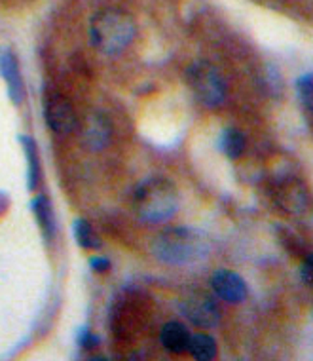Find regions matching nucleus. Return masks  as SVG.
<instances>
[{
  "label": "nucleus",
  "mask_w": 313,
  "mask_h": 361,
  "mask_svg": "<svg viewBox=\"0 0 313 361\" xmlns=\"http://www.w3.org/2000/svg\"><path fill=\"white\" fill-rule=\"evenodd\" d=\"M135 21L129 13L108 8L95 13L89 23V37L95 50L108 57H116L124 54L125 48L135 38Z\"/></svg>",
  "instance_id": "obj_1"
},
{
  "label": "nucleus",
  "mask_w": 313,
  "mask_h": 361,
  "mask_svg": "<svg viewBox=\"0 0 313 361\" xmlns=\"http://www.w3.org/2000/svg\"><path fill=\"white\" fill-rule=\"evenodd\" d=\"M139 215L152 224L170 221L179 209L175 188L162 179H151L143 183L135 192Z\"/></svg>",
  "instance_id": "obj_2"
},
{
  "label": "nucleus",
  "mask_w": 313,
  "mask_h": 361,
  "mask_svg": "<svg viewBox=\"0 0 313 361\" xmlns=\"http://www.w3.org/2000/svg\"><path fill=\"white\" fill-rule=\"evenodd\" d=\"M207 253V245L196 232L188 228H170L160 234L156 242V255L167 264H188Z\"/></svg>",
  "instance_id": "obj_3"
},
{
  "label": "nucleus",
  "mask_w": 313,
  "mask_h": 361,
  "mask_svg": "<svg viewBox=\"0 0 313 361\" xmlns=\"http://www.w3.org/2000/svg\"><path fill=\"white\" fill-rule=\"evenodd\" d=\"M186 84L192 94L203 106L215 109L224 103L226 82L224 76L215 69L211 63L196 61L186 69Z\"/></svg>",
  "instance_id": "obj_4"
},
{
  "label": "nucleus",
  "mask_w": 313,
  "mask_h": 361,
  "mask_svg": "<svg viewBox=\"0 0 313 361\" xmlns=\"http://www.w3.org/2000/svg\"><path fill=\"white\" fill-rule=\"evenodd\" d=\"M44 118L56 135H70L78 128V118L70 101L59 94H50L46 97Z\"/></svg>",
  "instance_id": "obj_5"
},
{
  "label": "nucleus",
  "mask_w": 313,
  "mask_h": 361,
  "mask_svg": "<svg viewBox=\"0 0 313 361\" xmlns=\"http://www.w3.org/2000/svg\"><path fill=\"white\" fill-rule=\"evenodd\" d=\"M181 312L184 314V318L190 319L198 327H203V329H211V327L219 325V308H217L211 297L201 295V293L190 295L181 305Z\"/></svg>",
  "instance_id": "obj_6"
},
{
  "label": "nucleus",
  "mask_w": 313,
  "mask_h": 361,
  "mask_svg": "<svg viewBox=\"0 0 313 361\" xmlns=\"http://www.w3.org/2000/svg\"><path fill=\"white\" fill-rule=\"evenodd\" d=\"M211 286H213L217 297H220L224 302H230V305H241L249 295V289H247L243 278L238 272L228 270V268H219L215 272L213 278H211Z\"/></svg>",
  "instance_id": "obj_7"
},
{
  "label": "nucleus",
  "mask_w": 313,
  "mask_h": 361,
  "mask_svg": "<svg viewBox=\"0 0 313 361\" xmlns=\"http://www.w3.org/2000/svg\"><path fill=\"white\" fill-rule=\"evenodd\" d=\"M0 76L4 78L8 87V97L13 105H21L25 101V84L21 78L18 59L10 50H0Z\"/></svg>",
  "instance_id": "obj_8"
},
{
  "label": "nucleus",
  "mask_w": 313,
  "mask_h": 361,
  "mask_svg": "<svg viewBox=\"0 0 313 361\" xmlns=\"http://www.w3.org/2000/svg\"><path fill=\"white\" fill-rule=\"evenodd\" d=\"M110 135H113V128L103 114H91L86 122V130H84V141L91 150H103L110 143Z\"/></svg>",
  "instance_id": "obj_9"
},
{
  "label": "nucleus",
  "mask_w": 313,
  "mask_h": 361,
  "mask_svg": "<svg viewBox=\"0 0 313 361\" xmlns=\"http://www.w3.org/2000/svg\"><path fill=\"white\" fill-rule=\"evenodd\" d=\"M188 341H190V331L181 322H170L162 327L160 343L171 354H182L188 348Z\"/></svg>",
  "instance_id": "obj_10"
},
{
  "label": "nucleus",
  "mask_w": 313,
  "mask_h": 361,
  "mask_svg": "<svg viewBox=\"0 0 313 361\" xmlns=\"http://www.w3.org/2000/svg\"><path fill=\"white\" fill-rule=\"evenodd\" d=\"M32 213L37 217V223L40 226V231L44 234L46 242H51V238L56 236V213H53V207H51V202L48 196L44 194H38L37 198L32 200Z\"/></svg>",
  "instance_id": "obj_11"
},
{
  "label": "nucleus",
  "mask_w": 313,
  "mask_h": 361,
  "mask_svg": "<svg viewBox=\"0 0 313 361\" xmlns=\"http://www.w3.org/2000/svg\"><path fill=\"white\" fill-rule=\"evenodd\" d=\"M19 143H21L23 152H25L27 185H29L31 190H34L38 187V183H40V154H38V147L34 143V139L29 137V135H21Z\"/></svg>",
  "instance_id": "obj_12"
},
{
  "label": "nucleus",
  "mask_w": 313,
  "mask_h": 361,
  "mask_svg": "<svg viewBox=\"0 0 313 361\" xmlns=\"http://www.w3.org/2000/svg\"><path fill=\"white\" fill-rule=\"evenodd\" d=\"M219 147L230 160H238L239 156L245 152L247 139H245L243 131H239L238 128H226L220 133Z\"/></svg>",
  "instance_id": "obj_13"
},
{
  "label": "nucleus",
  "mask_w": 313,
  "mask_h": 361,
  "mask_svg": "<svg viewBox=\"0 0 313 361\" xmlns=\"http://www.w3.org/2000/svg\"><path fill=\"white\" fill-rule=\"evenodd\" d=\"M186 350L194 355L196 360L211 361L217 355V343H215V338L211 335L196 333V335H190Z\"/></svg>",
  "instance_id": "obj_14"
},
{
  "label": "nucleus",
  "mask_w": 313,
  "mask_h": 361,
  "mask_svg": "<svg viewBox=\"0 0 313 361\" xmlns=\"http://www.w3.org/2000/svg\"><path fill=\"white\" fill-rule=\"evenodd\" d=\"M72 232H75L76 243L80 245L82 250H99L101 247L99 236L95 234L94 226L86 219H76Z\"/></svg>",
  "instance_id": "obj_15"
},
{
  "label": "nucleus",
  "mask_w": 313,
  "mask_h": 361,
  "mask_svg": "<svg viewBox=\"0 0 313 361\" xmlns=\"http://www.w3.org/2000/svg\"><path fill=\"white\" fill-rule=\"evenodd\" d=\"M296 92H298V99L304 105L306 111H312L313 109V75L307 73V75H302L298 80H296Z\"/></svg>",
  "instance_id": "obj_16"
},
{
  "label": "nucleus",
  "mask_w": 313,
  "mask_h": 361,
  "mask_svg": "<svg viewBox=\"0 0 313 361\" xmlns=\"http://www.w3.org/2000/svg\"><path fill=\"white\" fill-rule=\"evenodd\" d=\"M76 343H78V346L84 350H95L101 344V336L94 335V333L89 331L88 325H84V327L78 331V335H76Z\"/></svg>",
  "instance_id": "obj_17"
},
{
  "label": "nucleus",
  "mask_w": 313,
  "mask_h": 361,
  "mask_svg": "<svg viewBox=\"0 0 313 361\" xmlns=\"http://www.w3.org/2000/svg\"><path fill=\"white\" fill-rule=\"evenodd\" d=\"M89 267L97 274H105V272L110 270V261H108L107 257H91L89 259Z\"/></svg>",
  "instance_id": "obj_18"
},
{
  "label": "nucleus",
  "mask_w": 313,
  "mask_h": 361,
  "mask_svg": "<svg viewBox=\"0 0 313 361\" xmlns=\"http://www.w3.org/2000/svg\"><path fill=\"white\" fill-rule=\"evenodd\" d=\"M302 280H304V283L306 286H309L312 283V274H313V259L312 255L306 257V261H304V264H302Z\"/></svg>",
  "instance_id": "obj_19"
}]
</instances>
